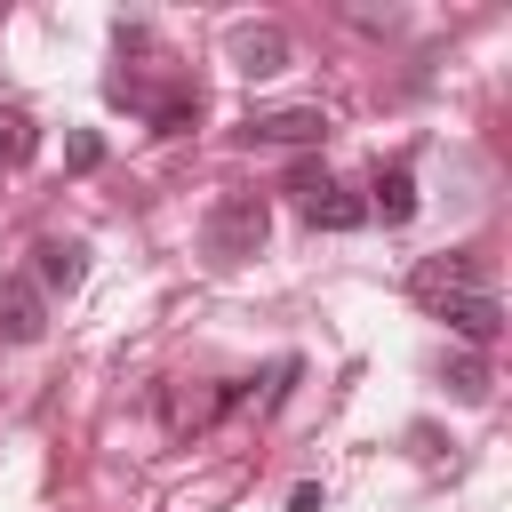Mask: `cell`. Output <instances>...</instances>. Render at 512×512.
<instances>
[{
    "label": "cell",
    "mask_w": 512,
    "mask_h": 512,
    "mask_svg": "<svg viewBox=\"0 0 512 512\" xmlns=\"http://www.w3.org/2000/svg\"><path fill=\"white\" fill-rule=\"evenodd\" d=\"M264 232H272V200H264V192H224V200L200 216V256H208V272L248 264V256L264 248Z\"/></svg>",
    "instance_id": "obj_1"
},
{
    "label": "cell",
    "mask_w": 512,
    "mask_h": 512,
    "mask_svg": "<svg viewBox=\"0 0 512 512\" xmlns=\"http://www.w3.org/2000/svg\"><path fill=\"white\" fill-rule=\"evenodd\" d=\"M288 200H296V216H304L312 232H360V224H368V200H352V192L328 176V160H296V168H288Z\"/></svg>",
    "instance_id": "obj_2"
},
{
    "label": "cell",
    "mask_w": 512,
    "mask_h": 512,
    "mask_svg": "<svg viewBox=\"0 0 512 512\" xmlns=\"http://www.w3.org/2000/svg\"><path fill=\"white\" fill-rule=\"evenodd\" d=\"M432 312H440L448 336H464L472 352L504 336V304H496V288H448V296H432Z\"/></svg>",
    "instance_id": "obj_3"
},
{
    "label": "cell",
    "mask_w": 512,
    "mask_h": 512,
    "mask_svg": "<svg viewBox=\"0 0 512 512\" xmlns=\"http://www.w3.org/2000/svg\"><path fill=\"white\" fill-rule=\"evenodd\" d=\"M240 136L248 144H320L328 136V112L320 104H272V112H248Z\"/></svg>",
    "instance_id": "obj_4"
},
{
    "label": "cell",
    "mask_w": 512,
    "mask_h": 512,
    "mask_svg": "<svg viewBox=\"0 0 512 512\" xmlns=\"http://www.w3.org/2000/svg\"><path fill=\"white\" fill-rule=\"evenodd\" d=\"M0 336L8 344H40L48 336V296L32 288V272H8L0 280Z\"/></svg>",
    "instance_id": "obj_5"
},
{
    "label": "cell",
    "mask_w": 512,
    "mask_h": 512,
    "mask_svg": "<svg viewBox=\"0 0 512 512\" xmlns=\"http://www.w3.org/2000/svg\"><path fill=\"white\" fill-rule=\"evenodd\" d=\"M408 288H416V304H432V296H448V288H488V272H480L472 248H448V256H424V264L408 272Z\"/></svg>",
    "instance_id": "obj_6"
},
{
    "label": "cell",
    "mask_w": 512,
    "mask_h": 512,
    "mask_svg": "<svg viewBox=\"0 0 512 512\" xmlns=\"http://www.w3.org/2000/svg\"><path fill=\"white\" fill-rule=\"evenodd\" d=\"M80 280H88V248L80 240H40L32 248V288L40 296H72Z\"/></svg>",
    "instance_id": "obj_7"
},
{
    "label": "cell",
    "mask_w": 512,
    "mask_h": 512,
    "mask_svg": "<svg viewBox=\"0 0 512 512\" xmlns=\"http://www.w3.org/2000/svg\"><path fill=\"white\" fill-rule=\"evenodd\" d=\"M232 64L240 72H280L288 64V32L280 24H240L232 32Z\"/></svg>",
    "instance_id": "obj_8"
},
{
    "label": "cell",
    "mask_w": 512,
    "mask_h": 512,
    "mask_svg": "<svg viewBox=\"0 0 512 512\" xmlns=\"http://www.w3.org/2000/svg\"><path fill=\"white\" fill-rule=\"evenodd\" d=\"M368 216H384L392 232L416 216V168L408 160H392V168H376V200H368Z\"/></svg>",
    "instance_id": "obj_9"
},
{
    "label": "cell",
    "mask_w": 512,
    "mask_h": 512,
    "mask_svg": "<svg viewBox=\"0 0 512 512\" xmlns=\"http://www.w3.org/2000/svg\"><path fill=\"white\" fill-rule=\"evenodd\" d=\"M440 376H448V392H456V400H488V360H480V352H448V360H440Z\"/></svg>",
    "instance_id": "obj_10"
},
{
    "label": "cell",
    "mask_w": 512,
    "mask_h": 512,
    "mask_svg": "<svg viewBox=\"0 0 512 512\" xmlns=\"http://www.w3.org/2000/svg\"><path fill=\"white\" fill-rule=\"evenodd\" d=\"M24 152H32V120L24 112H0V168H16Z\"/></svg>",
    "instance_id": "obj_11"
},
{
    "label": "cell",
    "mask_w": 512,
    "mask_h": 512,
    "mask_svg": "<svg viewBox=\"0 0 512 512\" xmlns=\"http://www.w3.org/2000/svg\"><path fill=\"white\" fill-rule=\"evenodd\" d=\"M192 120H200V104H192V96H168V104H152V128H160V136H184Z\"/></svg>",
    "instance_id": "obj_12"
},
{
    "label": "cell",
    "mask_w": 512,
    "mask_h": 512,
    "mask_svg": "<svg viewBox=\"0 0 512 512\" xmlns=\"http://www.w3.org/2000/svg\"><path fill=\"white\" fill-rule=\"evenodd\" d=\"M64 160H72V168H80V176H88V168H96V160H104V144H96V136H88V128H80V136H72V144H64Z\"/></svg>",
    "instance_id": "obj_13"
},
{
    "label": "cell",
    "mask_w": 512,
    "mask_h": 512,
    "mask_svg": "<svg viewBox=\"0 0 512 512\" xmlns=\"http://www.w3.org/2000/svg\"><path fill=\"white\" fill-rule=\"evenodd\" d=\"M320 504H328V496H320V480H304V488L288 496V512H320Z\"/></svg>",
    "instance_id": "obj_14"
}]
</instances>
